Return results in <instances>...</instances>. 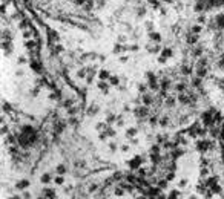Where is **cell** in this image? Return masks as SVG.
I'll list each match as a JSON object with an SVG mask.
<instances>
[{"label":"cell","mask_w":224,"mask_h":199,"mask_svg":"<svg viewBox=\"0 0 224 199\" xmlns=\"http://www.w3.org/2000/svg\"><path fill=\"white\" fill-rule=\"evenodd\" d=\"M209 3L212 9H220L224 6V0H209Z\"/></svg>","instance_id":"277c9868"},{"label":"cell","mask_w":224,"mask_h":199,"mask_svg":"<svg viewBox=\"0 0 224 199\" xmlns=\"http://www.w3.org/2000/svg\"><path fill=\"white\" fill-rule=\"evenodd\" d=\"M195 9H197V11H209V9H212V8H210L209 0H197Z\"/></svg>","instance_id":"7a4b0ae2"},{"label":"cell","mask_w":224,"mask_h":199,"mask_svg":"<svg viewBox=\"0 0 224 199\" xmlns=\"http://www.w3.org/2000/svg\"><path fill=\"white\" fill-rule=\"evenodd\" d=\"M36 140H37V133H36V130L32 129V127L26 126L23 127L22 130H20L19 133V141L22 145H25V147H29V145H32L36 143Z\"/></svg>","instance_id":"6da1fadb"},{"label":"cell","mask_w":224,"mask_h":199,"mask_svg":"<svg viewBox=\"0 0 224 199\" xmlns=\"http://www.w3.org/2000/svg\"><path fill=\"white\" fill-rule=\"evenodd\" d=\"M215 26L218 29H224V12H220L217 17H215Z\"/></svg>","instance_id":"3957f363"}]
</instances>
